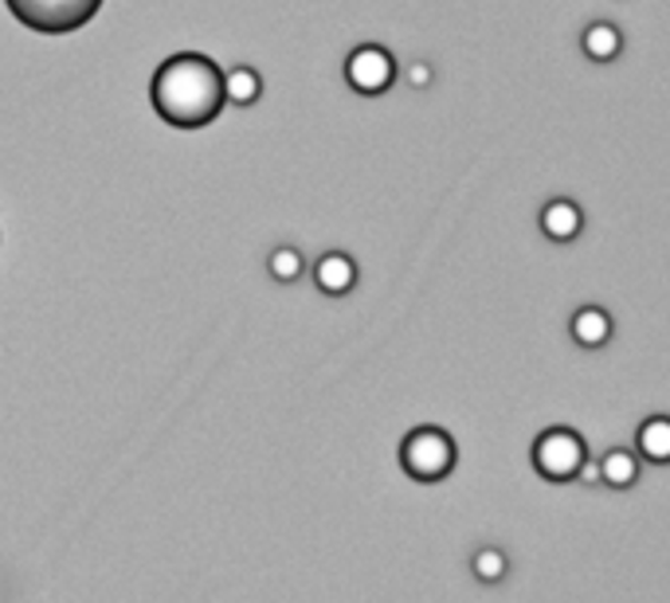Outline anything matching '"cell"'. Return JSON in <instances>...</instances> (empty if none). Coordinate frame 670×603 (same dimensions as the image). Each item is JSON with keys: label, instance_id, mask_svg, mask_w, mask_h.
<instances>
[{"label": "cell", "instance_id": "6da1fadb", "mask_svg": "<svg viewBox=\"0 0 670 603\" xmlns=\"http://www.w3.org/2000/svg\"><path fill=\"white\" fill-rule=\"evenodd\" d=\"M149 102L177 130H200L223 110V74L208 56L181 51L166 59L149 83Z\"/></svg>", "mask_w": 670, "mask_h": 603}, {"label": "cell", "instance_id": "7a4b0ae2", "mask_svg": "<svg viewBox=\"0 0 670 603\" xmlns=\"http://www.w3.org/2000/svg\"><path fill=\"white\" fill-rule=\"evenodd\" d=\"M400 466L416 482H439L456 471V439L443 428H416L400 443Z\"/></svg>", "mask_w": 670, "mask_h": 603}, {"label": "cell", "instance_id": "3957f363", "mask_svg": "<svg viewBox=\"0 0 670 603\" xmlns=\"http://www.w3.org/2000/svg\"><path fill=\"white\" fill-rule=\"evenodd\" d=\"M9 12L32 32L63 36L83 28L102 9V0H4Z\"/></svg>", "mask_w": 670, "mask_h": 603}, {"label": "cell", "instance_id": "277c9868", "mask_svg": "<svg viewBox=\"0 0 670 603\" xmlns=\"http://www.w3.org/2000/svg\"><path fill=\"white\" fill-rule=\"evenodd\" d=\"M588 463V451H584V439L569 428H549L538 435L533 443V466H538L541 479L549 482H569L584 471Z\"/></svg>", "mask_w": 670, "mask_h": 603}, {"label": "cell", "instance_id": "5b68a950", "mask_svg": "<svg viewBox=\"0 0 670 603\" xmlns=\"http://www.w3.org/2000/svg\"><path fill=\"white\" fill-rule=\"evenodd\" d=\"M346 79L357 94H384L397 79V59L381 43H361V48L349 51Z\"/></svg>", "mask_w": 670, "mask_h": 603}, {"label": "cell", "instance_id": "8992f818", "mask_svg": "<svg viewBox=\"0 0 670 603\" xmlns=\"http://www.w3.org/2000/svg\"><path fill=\"white\" fill-rule=\"evenodd\" d=\"M580 228H584V212H580V204H572V200H549L546 208H541V232L549 235V240L557 243H569L580 235Z\"/></svg>", "mask_w": 670, "mask_h": 603}, {"label": "cell", "instance_id": "52a82bcc", "mask_svg": "<svg viewBox=\"0 0 670 603\" xmlns=\"http://www.w3.org/2000/svg\"><path fill=\"white\" fill-rule=\"evenodd\" d=\"M314 282L322 294H349L357 282V263L349 255H341V251H330V255H322L314 263Z\"/></svg>", "mask_w": 670, "mask_h": 603}, {"label": "cell", "instance_id": "ba28073f", "mask_svg": "<svg viewBox=\"0 0 670 603\" xmlns=\"http://www.w3.org/2000/svg\"><path fill=\"white\" fill-rule=\"evenodd\" d=\"M569 330H572V341L577 345H584V349H600L604 341H612V318H608V310H600V306H580L577 314H572V322H569Z\"/></svg>", "mask_w": 670, "mask_h": 603}, {"label": "cell", "instance_id": "9c48e42d", "mask_svg": "<svg viewBox=\"0 0 670 603\" xmlns=\"http://www.w3.org/2000/svg\"><path fill=\"white\" fill-rule=\"evenodd\" d=\"M580 48H584V56L596 59V63H612L623 51V36L620 28L608 24V20H592V24L580 32Z\"/></svg>", "mask_w": 670, "mask_h": 603}, {"label": "cell", "instance_id": "30bf717a", "mask_svg": "<svg viewBox=\"0 0 670 603\" xmlns=\"http://www.w3.org/2000/svg\"><path fill=\"white\" fill-rule=\"evenodd\" d=\"M639 459L647 463H670V415H651V420L639 423Z\"/></svg>", "mask_w": 670, "mask_h": 603}, {"label": "cell", "instance_id": "8fae6325", "mask_svg": "<svg viewBox=\"0 0 670 603\" xmlns=\"http://www.w3.org/2000/svg\"><path fill=\"white\" fill-rule=\"evenodd\" d=\"M263 94V79L251 67H232L223 71V102H236V107H251V102Z\"/></svg>", "mask_w": 670, "mask_h": 603}, {"label": "cell", "instance_id": "7c38bea8", "mask_svg": "<svg viewBox=\"0 0 670 603\" xmlns=\"http://www.w3.org/2000/svg\"><path fill=\"white\" fill-rule=\"evenodd\" d=\"M600 479L612 490H628L631 482L639 479V459L631 455V451H623V446H616V451H608V455L600 459Z\"/></svg>", "mask_w": 670, "mask_h": 603}, {"label": "cell", "instance_id": "4fadbf2b", "mask_svg": "<svg viewBox=\"0 0 670 603\" xmlns=\"http://www.w3.org/2000/svg\"><path fill=\"white\" fill-rule=\"evenodd\" d=\"M267 271H271L274 282H294L298 274L307 271V263H302L298 248H274L271 251V263H267Z\"/></svg>", "mask_w": 670, "mask_h": 603}, {"label": "cell", "instance_id": "5bb4252c", "mask_svg": "<svg viewBox=\"0 0 670 603\" xmlns=\"http://www.w3.org/2000/svg\"><path fill=\"white\" fill-rule=\"evenodd\" d=\"M471 569H474V576H479L482 584H498L510 564H506V553H498V549H479V553H474V561H471Z\"/></svg>", "mask_w": 670, "mask_h": 603}, {"label": "cell", "instance_id": "9a60e30c", "mask_svg": "<svg viewBox=\"0 0 670 603\" xmlns=\"http://www.w3.org/2000/svg\"><path fill=\"white\" fill-rule=\"evenodd\" d=\"M408 83H412V87H428L431 83V67L428 63H412V67H408Z\"/></svg>", "mask_w": 670, "mask_h": 603}]
</instances>
